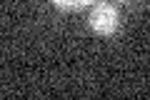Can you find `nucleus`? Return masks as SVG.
Returning <instances> with one entry per match:
<instances>
[{"label": "nucleus", "instance_id": "nucleus-1", "mask_svg": "<svg viewBox=\"0 0 150 100\" xmlns=\"http://www.w3.org/2000/svg\"><path fill=\"white\" fill-rule=\"evenodd\" d=\"M88 23H90V28L98 35L108 38V35H112V33H118L120 15H118V10H115V5H110V3H98V5H93Z\"/></svg>", "mask_w": 150, "mask_h": 100}, {"label": "nucleus", "instance_id": "nucleus-2", "mask_svg": "<svg viewBox=\"0 0 150 100\" xmlns=\"http://www.w3.org/2000/svg\"><path fill=\"white\" fill-rule=\"evenodd\" d=\"M58 8H63V10H78V8H88L93 5L95 0H53Z\"/></svg>", "mask_w": 150, "mask_h": 100}]
</instances>
